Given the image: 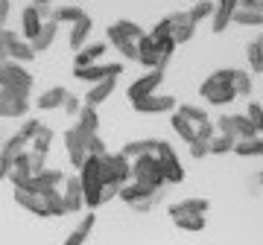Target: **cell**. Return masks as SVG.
<instances>
[{
  "mask_svg": "<svg viewBox=\"0 0 263 245\" xmlns=\"http://www.w3.org/2000/svg\"><path fill=\"white\" fill-rule=\"evenodd\" d=\"M199 94H202V99H208L211 105H231L237 99L234 70H231V67L214 70V73L208 76L202 85H199Z\"/></svg>",
  "mask_w": 263,
  "mask_h": 245,
  "instance_id": "obj_1",
  "label": "cell"
},
{
  "mask_svg": "<svg viewBox=\"0 0 263 245\" xmlns=\"http://www.w3.org/2000/svg\"><path fill=\"white\" fill-rule=\"evenodd\" d=\"M79 184H82V196H85V208L97 210L103 205V170H100V158L88 155L85 167L79 170Z\"/></svg>",
  "mask_w": 263,
  "mask_h": 245,
  "instance_id": "obj_2",
  "label": "cell"
},
{
  "mask_svg": "<svg viewBox=\"0 0 263 245\" xmlns=\"http://www.w3.org/2000/svg\"><path fill=\"white\" fill-rule=\"evenodd\" d=\"M32 73H29L24 65H18V62H3L0 65V88H6V91H12V94L24 96V99H29V91H32Z\"/></svg>",
  "mask_w": 263,
  "mask_h": 245,
  "instance_id": "obj_3",
  "label": "cell"
},
{
  "mask_svg": "<svg viewBox=\"0 0 263 245\" xmlns=\"http://www.w3.org/2000/svg\"><path fill=\"white\" fill-rule=\"evenodd\" d=\"M100 170H103V184H108V187L120 190L123 184L132 181V160L123 158L120 152L103 155V158H100Z\"/></svg>",
  "mask_w": 263,
  "mask_h": 245,
  "instance_id": "obj_4",
  "label": "cell"
},
{
  "mask_svg": "<svg viewBox=\"0 0 263 245\" xmlns=\"http://www.w3.org/2000/svg\"><path fill=\"white\" fill-rule=\"evenodd\" d=\"M132 181H138L143 187L149 190H164V170H161V164L155 155H143V158L132 160Z\"/></svg>",
  "mask_w": 263,
  "mask_h": 245,
  "instance_id": "obj_5",
  "label": "cell"
},
{
  "mask_svg": "<svg viewBox=\"0 0 263 245\" xmlns=\"http://www.w3.org/2000/svg\"><path fill=\"white\" fill-rule=\"evenodd\" d=\"M117 198H120V201H126L129 208L146 213V210H152L155 205H158L161 190H149V187H143V184H138V181H129V184H123V187H120Z\"/></svg>",
  "mask_w": 263,
  "mask_h": 245,
  "instance_id": "obj_6",
  "label": "cell"
},
{
  "mask_svg": "<svg viewBox=\"0 0 263 245\" xmlns=\"http://www.w3.org/2000/svg\"><path fill=\"white\" fill-rule=\"evenodd\" d=\"M155 158H158L161 170H164V181H167V184H181V181H184V167H181V160H179V155H176V149H173V143L158 140Z\"/></svg>",
  "mask_w": 263,
  "mask_h": 245,
  "instance_id": "obj_7",
  "label": "cell"
},
{
  "mask_svg": "<svg viewBox=\"0 0 263 245\" xmlns=\"http://www.w3.org/2000/svg\"><path fill=\"white\" fill-rule=\"evenodd\" d=\"M216 129H219V134H228V137H234V140L257 137V132H254V126L249 122L246 114H222V117L216 120Z\"/></svg>",
  "mask_w": 263,
  "mask_h": 245,
  "instance_id": "obj_8",
  "label": "cell"
},
{
  "mask_svg": "<svg viewBox=\"0 0 263 245\" xmlns=\"http://www.w3.org/2000/svg\"><path fill=\"white\" fill-rule=\"evenodd\" d=\"M164 70H167V67H155V70H146L141 79H135V82L129 85V91H126L129 103H138V99H146V96L155 94L158 85L164 82Z\"/></svg>",
  "mask_w": 263,
  "mask_h": 245,
  "instance_id": "obj_9",
  "label": "cell"
},
{
  "mask_svg": "<svg viewBox=\"0 0 263 245\" xmlns=\"http://www.w3.org/2000/svg\"><path fill=\"white\" fill-rule=\"evenodd\" d=\"M123 73V65L120 62H111V65H88V67H73V79H79V82H91V85H97V82H105V79H117V76Z\"/></svg>",
  "mask_w": 263,
  "mask_h": 245,
  "instance_id": "obj_10",
  "label": "cell"
},
{
  "mask_svg": "<svg viewBox=\"0 0 263 245\" xmlns=\"http://www.w3.org/2000/svg\"><path fill=\"white\" fill-rule=\"evenodd\" d=\"M132 108L138 114H173L179 108V99H176V96H167V94H152V96H146V99L132 103Z\"/></svg>",
  "mask_w": 263,
  "mask_h": 245,
  "instance_id": "obj_11",
  "label": "cell"
},
{
  "mask_svg": "<svg viewBox=\"0 0 263 245\" xmlns=\"http://www.w3.org/2000/svg\"><path fill=\"white\" fill-rule=\"evenodd\" d=\"M65 146H67V158L76 170H82L88 160V146H85V134L79 129H67L65 132Z\"/></svg>",
  "mask_w": 263,
  "mask_h": 245,
  "instance_id": "obj_12",
  "label": "cell"
},
{
  "mask_svg": "<svg viewBox=\"0 0 263 245\" xmlns=\"http://www.w3.org/2000/svg\"><path fill=\"white\" fill-rule=\"evenodd\" d=\"M47 9V6H44ZM41 9V6H27V9L21 12V27H24V38L27 41H35L38 38V32L44 29V18H47V12Z\"/></svg>",
  "mask_w": 263,
  "mask_h": 245,
  "instance_id": "obj_13",
  "label": "cell"
},
{
  "mask_svg": "<svg viewBox=\"0 0 263 245\" xmlns=\"http://www.w3.org/2000/svg\"><path fill=\"white\" fill-rule=\"evenodd\" d=\"M240 9V0H216L214 3V15H211V29L216 35L226 32L228 24L234 21V12Z\"/></svg>",
  "mask_w": 263,
  "mask_h": 245,
  "instance_id": "obj_14",
  "label": "cell"
},
{
  "mask_svg": "<svg viewBox=\"0 0 263 245\" xmlns=\"http://www.w3.org/2000/svg\"><path fill=\"white\" fill-rule=\"evenodd\" d=\"M211 201L208 198H181V201H173L167 208L170 219H181V216H205Z\"/></svg>",
  "mask_w": 263,
  "mask_h": 245,
  "instance_id": "obj_15",
  "label": "cell"
},
{
  "mask_svg": "<svg viewBox=\"0 0 263 245\" xmlns=\"http://www.w3.org/2000/svg\"><path fill=\"white\" fill-rule=\"evenodd\" d=\"M15 205L24 208L27 213H32V216H38V219L50 216V210H47V205H44L41 193H32V190H15Z\"/></svg>",
  "mask_w": 263,
  "mask_h": 245,
  "instance_id": "obj_16",
  "label": "cell"
},
{
  "mask_svg": "<svg viewBox=\"0 0 263 245\" xmlns=\"http://www.w3.org/2000/svg\"><path fill=\"white\" fill-rule=\"evenodd\" d=\"M27 111H29V99L0 88V117H27Z\"/></svg>",
  "mask_w": 263,
  "mask_h": 245,
  "instance_id": "obj_17",
  "label": "cell"
},
{
  "mask_svg": "<svg viewBox=\"0 0 263 245\" xmlns=\"http://www.w3.org/2000/svg\"><path fill=\"white\" fill-rule=\"evenodd\" d=\"M65 210L67 213H79L85 208V196H82V184H79V175H67L65 178Z\"/></svg>",
  "mask_w": 263,
  "mask_h": 245,
  "instance_id": "obj_18",
  "label": "cell"
},
{
  "mask_svg": "<svg viewBox=\"0 0 263 245\" xmlns=\"http://www.w3.org/2000/svg\"><path fill=\"white\" fill-rule=\"evenodd\" d=\"M138 53H141V58H138V62H141L143 67H149V70H155V67H167L164 62H161L158 41H155V38H152L149 32H146V35H143L141 41H138Z\"/></svg>",
  "mask_w": 263,
  "mask_h": 245,
  "instance_id": "obj_19",
  "label": "cell"
},
{
  "mask_svg": "<svg viewBox=\"0 0 263 245\" xmlns=\"http://www.w3.org/2000/svg\"><path fill=\"white\" fill-rule=\"evenodd\" d=\"M6 56H9L12 62H18V65H27V62H32L38 53L32 50V44H29L27 38H18L12 32L9 41H6Z\"/></svg>",
  "mask_w": 263,
  "mask_h": 245,
  "instance_id": "obj_20",
  "label": "cell"
},
{
  "mask_svg": "<svg viewBox=\"0 0 263 245\" xmlns=\"http://www.w3.org/2000/svg\"><path fill=\"white\" fill-rule=\"evenodd\" d=\"M170 21H173V38H176V44H187L190 38L196 35V24L190 21V12H173Z\"/></svg>",
  "mask_w": 263,
  "mask_h": 245,
  "instance_id": "obj_21",
  "label": "cell"
},
{
  "mask_svg": "<svg viewBox=\"0 0 263 245\" xmlns=\"http://www.w3.org/2000/svg\"><path fill=\"white\" fill-rule=\"evenodd\" d=\"M94 225H97V216H94V210H91V213H85L82 222L67 234V239L62 245H85V242H88V236L94 234Z\"/></svg>",
  "mask_w": 263,
  "mask_h": 245,
  "instance_id": "obj_22",
  "label": "cell"
},
{
  "mask_svg": "<svg viewBox=\"0 0 263 245\" xmlns=\"http://www.w3.org/2000/svg\"><path fill=\"white\" fill-rule=\"evenodd\" d=\"M114 88H117V79H105V82H97V85H91L88 91H85V105H103L108 96L114 94Z\"/></svg>",
  "mask_w": 263,
  "mask_h": 245,
  "instance_id": "obj_23",
  "label": "cell"
},
{
  "mask_svg": "<svg viewBox=\"0 0 263 245\" xmlns=\"http://www.w3.org/2000/svg\"><path fill=\"white\" fill-rule=\"evenodd\" d=\"M155 146H158V140H152V137H143V140H129L120 149V155H123V158H129V160H138V158H143V155H155Z\"/></svg>",
  "mask_w": 263,
  "mask_h": 245,
  "instance_id": "obj_24",
  "label": "cell"
},
{
  "mask_svg": "<svg viewBox=\"0 0 263 245\" xmlns=\"http://www.w3.org/2000/svg\"><path fill=\"white\" fill-rule=\"evenodd\" d=\"M105 47H108V44H105V41H94V44H85L82 50H79V53H76V65L73 67H88V65H97V58H103L105 56Z\"/></svg>",
  "mask_w": 263,
  "mask_h": 245,
  "instance_id": "obj_25",
  "label": "cell"
},
{
  "mask_svg": "<svg viewBox=\"0 0 263 245\" xmlns=\"http://www.w3.org/2000/svg\"><path fill=\"white\" fill-rule=\"evenodd\" d=\"M67 91L62 85H56V88H50V91H44V94H38V108L41 111H56V108H62L65 105V99H67Z\"/></svg>",
  "mask_w": 263,
  "mask_h": 245,
  "instance_id": "obj_26",
  "label": "cell"
},
{
  "mask_svg": "<svg viewBox=\"0 0 263 245\" xmlns=\"http://www.w3.org/2000/svg\"><path fill=\"white\" fill-rule=\"evenodd\" d=\"M76 129L82 134H97L100 132V114H97L94 105H82V111L76 114Z\"/></svg>",
  "mask_w": 263,
  "mask_h": 245,
  "instance_id": "obj_27",
  "label": "cell"
},
{
  "mask_svg": "<svg viewBox=\"0 0 263 245\" xmlns=\"http://www.w3.org/2000/svg\"><path fill=\"white\" fill-rule=\"evenodd\" d=\"M91 29H94V21L85 15L82 21H76L73 29H70V47H73V53H79V50L88 44V35H91Z\"/></svg>",
  "mask_w": 263,
  "mask_h": 245,
  "instance_id": "obj_28",
  "label": "cell"
},
{
  "mask_svg": "<svg viewBox=\"0 0 263 245\" xmlns=\"http://www.w3.org/2000/svg\"><path fill=\"white\" fill-rule=\"evenodd\" d=\"M65 172L62 170H47V167H44V170L41 172H35V193H41V190H47V187H65Z\"/></svg>",
  "mask_w": 263,
  "mask_h": 245,
  "instance_id": "obj_29",
  "label": "cell"
},
{
  "mask_svg": "<svg viewBox=\"0 0 263 245\" xmlns=\"http://www.w3.org/2000/svg\"><path fill=\"white\" fill-rule=\"evenodd\" d=\"M56 32H59L56 21H44V29L38 32V38H35V41H29V44H32V50H35V53L50 50V47H53V41H56Z\"/></svg>",
  "mask_w": 263,
  "mask_h": 245,
  "instance_id": "obj_30",
  "label": "cell"
},
{
  "mask_svg": "<svg viewBox=\"0 0 263 245\" xmlns=\"http://www.w3.org/2000/svg\"><path fill=\"white\" fill-rule=\"evenodd\" d=\"M170 129L179 134L184 143H193V140H196V126H193L190 120H184L179 111H173V117H170Z\"/></svg>",
  "mask_w": 263,
  "mask_h": 245,
  "instance_id": "obj_31",
  "label": "cell"
},
{
  "mask_svg": "<svg viewBox=\"0 0 263 245\" xmlns=\"http://www.w3.org/2000/svg\"><path fill=\"white\" fill-rule=\"evenodd\" d=\"M41 198H44V205H47L50 216H65V196H62V190L59 187H47L41 190Z\"/></svg>",
  "mask_w": 263,
  "mask_h": 245,
  "instance_id": "obj_32",
  "label": "cell"
},
{
  "mask_svg": "<svg viewBox=\"0 0 263 245\" xmlns=\"http://www.w3.org/2000/svg\"><path fill=\"white\" fill-rule=\"evenodd\" d=\"M234 155L240 158H263V137H249V140H237L234 146Z\"/></svg>",
  "mask_w": 263,
  "mask_h": 245,
  "instance_id": "obj_33",
  "label": "cell"
},
{
  "mask_svg": "<svg viewBox=\"0 0 263 245\" xmlns=\"http://www.w3.org/2000/svg\"><path fill=\"white\" fill-rule=\"evenodd\" d=\"M82 18H85V12L79 9V6H56V9L50 12V21H56V24H70V27Z\"/></svg>",
  "mask_w": 263,
  "mask_h": 245,
  "instance_id": "obj_34",
  "label": "cell"
},
{
  "mask_svg": "<svg viewBox=\"0 0 263 245\" xmlns=\"http://www.w3.org/2000/svg\"><path fill=\"white\" fill-rule=\"evenodd\" d=\"M237 27H257L263 29V12H252V9H237L234 12V21Z\"/></svg>",
  "mask_w": 263,
  "mask_h": 245,
  "instance_id": "obj_35",
  "label": "cell"
},
{
  "mask_svg": "<svg viewBox=\"0 0 263 245\" xmlns=\"http://www.w3.org/2000/svg\"><path fill=\"white\" fill-rule=\"evenodd\" d=\"M114 27L120 29V35L126 38V41H135V44H138V41L146 35V29H143L141 24H135V21H117Z\"/></svg>",
  "mask_w": 263,
  "mask_h": 245,
  "instance_id": "obj_36",
  "label": "cell"
},
{
  "mask_svg": "<svg viewBox=\"0 0 263 245\" xmlns=\"http://www.w3.org/2000/svg\"><path fill=\"white\" fill-rule=\"evenodd\" d=\"M176 111L184 117V120H190L193 126H202V122H208V114L205 108H199V105H190V103H179V108Z\"/></svg>",
  "mask_w": 263,
  "mask_h": 245,
  "instance_id": "obj_37",
  "label": "cell"
},
{
  "mask_svg": "<svg viewBox=\"0 0 263 245\" xmlns=\"http://www.w3.org/2000/svg\"><path fill=\"white\" fill-rule=\"evenodd\" d=\"M179 231H187V234H199V231H205V216H181V219H173Z\"/></svg>",
  "mask_w": 263,
  "mask_h": 245,
  "instance_id": "obj_38",
  "label": "cell"
},
{
  "mask_svg": "<svg viewBox=\"0 0 263 245\" xmlns=\"http://www.w3.org/2000/svg\"><path fill=\"white\" fill-rule=\"evenodd\" d=\"M237 140L234 137H228V134H216L214 140H211V155H228V152H234Z\"/></svg>",
  "mask_w": 263,
  "mask_h": 245,
  "instance_id": "obj_39",
  "label": "cell"
},
{
  "mask_svg": "<svg viewBox=\"0 0 263 245\" xmlns=\"http://www.w3.org/2000/svg\"><path fill=\"white\" fill-rule=\"evenodd\" d=\"M252 88H254V82H252V76H249V70H234V91H237V96H249L252 94Z\"/></svg>",
  "mask_w": 263,
  "mask_h": 245,
  "instance_id": "obj_40",
  "label": "cell"
},
{
  "mask_svg": "<svg viewBox=\"0 0 263 245\" xmlns=\"http://www.w3.org/2000/svg\"><path fill=\"white\" fill-rule=\"evenodd\" d=\"M246 58H249V67H252V73H263V50L257 44H249L246 47Z\"/></svg>",
  "mask_w": 263,
  "mask_h": 245,
  "instance_id": "obj_41",
  "label": "cell"
},
{
  "mask_svg": "<svg viewBox=\"0 0 263 245\" xmlns=\"http://www.w3.org/2000/svg\"><path fill=\"white\" fill-rule=\"evenodd\" d=\"M211 15H214V3H211V0H196V6L190 9V21H193V24L211 18Z\"/></svg>",
  "mask_w": 263,
  "mask_h": 245,
  "instance_id": "obj_42",
  "label": "cell"
},
{
  "mask_svg": "<svg viewBox=\"0 0 263 245\" xmlns=\"http://www.w3.org/2000/svg\"><path fill=\"white\" fill-rule=\"evenodd\" d=\"M85 146H88V155H97V158L108 155V149H105V140L100 137V134H85Z\"/></svg>",
  "mask_w": 263,
  "mask_h": 245,
  "instance_id": "obj_43",
  "label": "cell"
},
{
  "mask_svg": "<svg viewBox=\"0 0 263 245\" xmlns=\"http://www.w3.org/2000/svg\"><path fill=\"white\" fill-rule=\"evenodd\" d=\"M246 117H249V122L254 126V132L260 134V132H263V105H260V103H249V108H246Z\"/></svg>",
  "mask_w": 263,
  "mask_h": 245,
  "instance_id": "obj_44",
  "label": "cell"
},
{
  "mask_svg": "<svg viewBox=\"0 0 263 245\" xmlns=\"http://www.w3.org/2000/svg\"><path fill=\"white\" fill-rule=\"evenodd\" d=\"M149 35L155 38V41H161V38H173V21H170V15L167 18H161L158 24L149 29Z\"/></svg>",
  "mask_w": 263,
  "mask_h": 245,
  "instance_id": "obj_45",
  "label": "cell"
},
{
  "mask_svg": "<svg viewBox=\"0 0 263 245\" xmlns=\"http://www.w3.org/2000/svg\"><path fill=\"white\" fill-rule=\"evenodd\" d=\"M205 155H211V140H202V137H196V140L190 143V158H193V160H202Z\"/></svg>",
  "mask_w": 263,
  "mask_h": 245,
  "instance_id": "obj_46",
  "label": "cell"
},
{
  "mask_svg": "<svg viewBox=\"0 0 263 245\" xmlns=\"http://www.w3.org/2000/svg\"><path fill=\"white\" fill-rule=\"evenodd\" d=\"M117 53H120L123 58H132V62H138V58H141V53H138V44H135V41H123L120 47H117Z\"/></svg>",
  "mask_w": 263,
  "mask_h": 245,
  "instance_id": "obj_47",
  "label": "cell"
},
{
  "mask_svg": "<svg viewBox=\"0 0 263 245\" xmlns=\"http://www.w3.org/2000/svg\"><path fill=\"white\" fill-rule=\"evenodd\" d=\"M214 132H216V126L211 120L202 122V126H196V137H202V140H214V137H216Z\"/></svg>",
  "mask_w": 263,
  "mask_h": 245,
  "instance_id": "obj_48",
  "label": "cell"
},
{
  "mask_svg": "<svg viewBox=\"0 0 263 245\" xmlns=\"http://www.w3.org/2000/svg\"><path fill=\"white\" fill-rule=\"evenodd\" d=\"M41 126H44L41 120H27V122H24V129H21V134H24L27 140H32V137L38 134V129H41Z\"/></svg>",
  "mask_w": 263,
  "mask_h": 245,
  "instance_id": "obj_49",
  "label": "cell"
},
{
  "mask_svg": "<svg viewBox=\"0 0 263 245\" xmlns=\"http://www.w3.org/2000/svg\"><path fill=\"white\" fill-rule=\"evenodd\" d=\"M65 111H67V114H79V111H82V99L70 94V96L65 99Z\"/></svg>",
  "mask_w": 263,
  "mask_h": 245,
  "instance_id": "obj_50",
  "label": "cell"
},
{
  "mask_svg": "<svg viewBox=\"0 0 263 245\" xmlns=\"http://www.w3.org/2000/svg\"><path fill=\"white\" fill-rule=\"evenodd\" d=\"M9 29H0V65L3 62H9V56H6V41H9Z\"/></svg>",
  "mask_w": 263,
  "mask_h": 245,
  "instance_id": "obj_51",
  "label": "cell"
},
{
  "mask_svg": "<svg viewBox=\"0 0 263 245\" xmlns=\"http://www.w3.org/2000/svg\"><path fill=\"white\" fill-rule=\"evenodd\" d=\"M9 12H12V3H9V0H0V29H6Z\"/></svg>",
  "mask_w": 263,
  "mask_h": 245,
  "instance_id": "obj_52",
  "label": "cell"
},
{
  "mask_svg": "<svg viewBox=\"0 0 263 245\" xmlns=\"http://www.w3.org/2000/svg\"><path fill=\"white\" fill-rule=\"evenodd\" d=\"M240 9H252V12H263V0H240Z\"/></svg>",
  "mask_w": 263,
  "mask_h": 245,
  "instance_id": "obj_53",
  "label": "cell"
},
{
  "mask_svg": "<svg viewBox=\"0 0 263 245\" xmlns=\"http://www.w3.org/2000/svg\"><path fill=\"white\" fill-rule=\"evenodd\" d=\"M32 3H35V6H41V9H44V6H47L50 0H32Z\"/></svg>",
  "mask_w": 263,
  "mask_h": 245,
  "instance_id": "obj_54",
  "label": "cell"
},
{
  "mask_svg": "<svg viewBox=\"0 0 263 245\" xmlns=\"http://www.w3.org/2000/svg\"><path fill=\"white\" fill-rule=\"evenodd\" d=\"M254 44H257V47L263 50V35H257V41H254Z\"/></svg>",
  "mask_w": 263,
  "mask_h": 245,
  "instance_id": "obj_55",
  "label": "cell"
},
{
  "mask_svg": "<svg viewBox=\"0 0 263 245\" xmlns=\"http://www.w3.org/2000/svg\"><path fill=\"white\" fill-rule=\"evenodd\" d=\"M260 184H263V172H260Z\"/></svg>",
  "mask_w": 263,
  "mask_h": 245,
  "instance_id": "obj_56",
  "label": "cell"
}]
</instances>
